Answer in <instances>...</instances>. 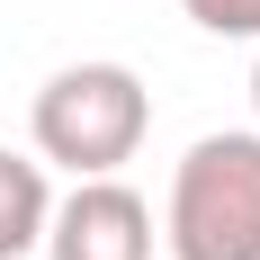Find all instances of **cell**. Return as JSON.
Segmentation results:
<instances>
[{
	"instance_id": "6da1fadb",
	"label": "cell",
	"mask_w": 260,
	"mask_h": 260,
	"mask_svg": "<svg viewBox=\"0 0 260 260\" xmlns=\"http://www.w3.org/2000/svg\"><path fill=\"white\" fill-rule=\"evenodd\" d=\"M27 135H36V153L63 161L72 180H108L117 161L144 153V135H153V90H144L126 63H63V72L36 90V108H27Z\"/></svg>"
},
{
	"instance_id": "7a4b0ae2",
	"label": "cell",
	"mask_w": 260,
	"mask_h": 260,
	"mask_svg": "<svg viewBox=\"0 0 260 260\" xmlns=\"http://www.w3.org/2000/svg\"><path fill=\"white\" fill-rule=\"evenodd\" d=\"M171 260H260V135H198L171 171Z\"/></svg>"
},
{
	"instance_id": "3957f363",
	"label": "cell",
	"mask_w": 260,
	"mask_h": 260,
	"mask_svg": "<svg viewBox=\"0 0 260 260\" xmlns=\"http://www.w3.org/2000/svg\"><path fill=\"white\" fill-rule=\"evenodd\" d=\"M45 260H153V207L135 198L117 171L108 180H72V198L45 207Z\"/></svg>"
},
{
	"instance_id": "277c9868",
	"label": "cell",
	"mask_w": 260,
	"mask_h": 260,
	"mask_svg": "<svg viewBox=\"0 0 260 260\" xmlns=\"http://www.w3.org/2000/svg\"><path fill=\"white\" fill-rule=\"evenodd\" d=\"M45 161H27V153H9L0 144V260H18V251H36L45 242Z\"/></svg>"
},
{
	"instance_id": "5b68a950",
	"label": "cell",
	"mask_w": 260,
	"mask_h": 260,
	"mask_svg": "<svg viewBox=\"0 0 260 260\" xmlns=\"http://www.w3.org/2000/svg\"><path fill=\"white\" fill-rule=\"evenodd\" d=\"M207 36H260V0H180Z\"/></svg>"
},
{
	"instance_id": "8992f818",
	"label": "cell",
	"mask_w": 260,
	"mask_h": 260,
	"mask_svg": "<svg viewBox=\"0 0 260 260\" xmlns=\"http://www.w3.org/2000/svg\"><path fill=\"white\" fill-rule=\"evenodd\" d=\"M251 108H260V72H251Z\"/></svg>"
}]
</instances>
